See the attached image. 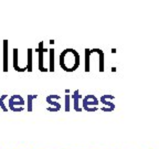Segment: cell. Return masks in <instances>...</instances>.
Returning a JSON list of instances; mask_svg holds the SVG:
<instances>
[{"label":"cell","mask_w":159,"mask_h":149,"mask_svg":"<svg viewBox=\"0 0 159 149\" xmlns=\"http://www.w3.org/2000/svg\"><path fill=\"white\" fill-rule=\"evenodd\" d=\"M60 65L65 72H74L80 66V54L74 49H65L60 55Z\"/></svg>","instance_id":"obj_1"},{"label":"cell","mask_w":159,"mask_h":149,"mask_svg":"<svg viewBox=\"0 0 159 149\" xmlns=\"http://www.w3.org/2000/svg\"><path fill=\"white\" fill-rule=\"evenodd\" d=\"M98 99L95 95H86V96L83 98V109L89 113H94L96 112L98 107Z\"/></svg>","instance_id":"obj_2"},{"label":"cell","mask_w":159,"mask_h":149,"mask_svg":"<svg viewBox=\"0 0 159 149\" xmlns=\"http://www.w3.org/2000/svg\"><path fill=\"white\" fill-rule=\"evenodd\" d=\"M25 99L21 95H12L9 98V108L12 112H22L25 109Z\"/></svg>","instance_id":"obj_3"},{"label":"cell","mask_w":159,"mask_h":149,"mask_svg":"<svg viewBox=\"0 0 159 149\" xmlns=\"http://www.w3.org/2000/svg\"><path fill=\"white\" fill-rule=\"evenodd\" d=\"M115 98L114 95H103L101 98H99V102H102L105 105V107H103L102 111L103 112H113L115 109V104H113L112 101Z\"/></svg>","instance_id":"obj_4"},{"label":"cell","mask_w":159,"mask_h":149,"mask_svg":"<svg viewBox=\"0 0 159 149\" xmlns=\"http://www.w3.org/2000/svg\"><path fill=\"white\" fill-rule=\"evenodd\" d=\"M61 98V97L59 96V95H49V96L47 97V102L48 104H50L51 106L48 107V111L49 112H59L60 109H61V104H59L57 103V101Z\"/></svg>","instance_id":"obj_5"},{"label":"cell","mask_w":159,"mask_h":149,"mask_svg":"<svg viewBox=\"0 0 159 149\" xmlns=\"http://www.w3.org/2000/svg\"><path fill=\"white\" fill-rule=\"evenodd\" d=\"M44 47H43V42L39 43V47H38V53H39V70L41 72H45L47 69L44 67V60H43V55H44Z\"/></svg>","instance_id":"obj_6"},{"label":"cell","mask_w":159,"mask_h":149,"mask_svg":"<svg viewBox=\"0 0 159 149\" xmlns=\"http://www.w3.org/2000/svg\"><path fill=\"white\" fill-rule=\"evenodd\" d=\"M73 101H74V109L75 112H82V107L80 106V98H81V95H80V91L79 89H76L74 92V94H73Z\"/></svg>","instance_id":"obj_7"},{"label":"cell","mask_w":159,"mask_h":149,"mask_svg":"<svg viewBox=\"0 0 159 149\" xmlns=\"http://www.w3.org/2000/svg\"><path fill=\"white\" fill-rule=\"evenodd\" d=\"M8 71V40L3 41V72Z\"/></svg>","instance_id":"obj_8"},{"label":"cell","mask_w":159,"mask_h":149,"mask_svg":"<svg viewBox=\"0 0 159 149\" xmlns=\"http://www.w3.org/2000/svg\"><path fill=\"white\" fill-rule=\"evenodd\" d=\"M13 67H15L16 71H19V72H23L25 71V69H21L18 65V50L13 49Z\"/></svg>","instance_id":"obj_9"},{"label":"cell","mask_w":159,"mask_h":149,"mask_svg":"<svg viewBox=\"0 0 159 149\" xmlns=\"http://www.w3.org/2000/svg\"><path fill=\"white\" fill-rule=\"evenodd\" d=\"M38 97V95H28L27 96V111L32 112V101Z\"/></svg>","instance_id":"obj_10"},{"label":"cell","mask_w":159,"mask_h":149,"mask_svg":"<svg viewBox=\"0 0 159 149\" xmlns=\"http://www.w3.org/2000/svg\"><path fill=\"white\" fill-rule=\"evenodd\" d=\"M27 71L31 72L32 71V50L28 49V64H27Z\"/></svg>","instance_id":"obj_11"},{"label":"cell","mask_w":159,"mask_h":149,"mask_svg":"<svg viewBox=\"0 0 159 149\" xmlns=\"http://www.w3.org/2000/svg\"><path fill=\"white\" fill-rule=\"evenodd\" d=\"M49 52H50V67H49V71L53 72V71H54V50L50 49Z\"/></svg>","instance_id":"obj_12"},{"label":"cell","mask_w":159,"mask_h":149,"mask_svg":"<svg viewBox=\"0 0 159 149\" xmlns=\"http://www.w3.org/2000/svg\"><path fill=\"white\" fill-rule=\"evenodd\" d=\"M89 71V50H85V72Z\"/></svg>","instance_id":"obj_13"},{"label":"cell","mask_w":159,"mask_h":149,"mask_svg":"<svg viewBox=\"0 0 159 149\" xmlns=\"http://www.w3.org/2000/svg\"><path fill=\"white\" fill-rule=\"evenodd\" d=\"M8 97V95H1V97H0V107L2 108L3 112H8V108L6 107L5 105V99Z\"/></svg>","instance_id":"obj_14"},{"label":"cell","mask_w":159,"mask_h":149,"mask_svg":"<svg viewBox=\"0 0 159 149\" xmlns=\"http://www.w3.org/2000/svg\"><path fill=\"white\" fill-rule=\"evenodd\" d=\"M66 95H65V112H70V95H69V89L65 91Z\"/></svg>","instance_id":"obj_15"}]
</instances>
